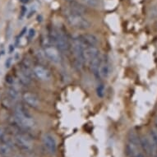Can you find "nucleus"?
Wrapping results in <instances>:
<instances>
[{"label":"nucleus","mask_w":157,"mask_h":157,"mask_svg":"<svg viewBox=\"0 0 157 157\" xmlns=\"http://www.w3.org/2000/svg\"><path fill=\"white\" fill-rule=\"evenodd\" d=\"M14 120L18 126L23 128H31L35 126V120L25 106L19 105L15 107Z\"/></svg>","instance_id":"obj_1"},{"label":"nucleus","mask_w":157,"mask_h":157,"mask_svg":"<svg viewBox=\"0 0 157 157\" xmlns=\"http://www.w3.org/2000/svg\"><path fill=\"white\" fill-rule=\"evenodd\" d=\"M65 16H66V20H67L68 25L75 29L81 30V31H86L90 28L91 26L90 21L84 17V16L75 14V13H72L69 9L65 13Z\"/></svg>","instance_id":"obj_2"},{"label":"nucleus","mask_w":157,"mask_h":157,"mask_svg":"<svg viewBox=\"0 0 157 157\" xmlns=\"http://www.w3.org/2000/svg\"><path fill=\"white\" fill-rule=\"evenodd\" d=\"M72 47L77 64L79 66H82L83 64L86 63L85 58L86 46L83 44V43L78 36L72 39Z\"/></svg>","instance_id":"obj_3"},{"label":"nucleus","mask_w":157,"mask_h":157,"mask_svg":"<svg viewBox=\"0 0 157 157\" xmlns=\"http://www.w3.org/2000/svg\"><path fill=\"white\" fill-rule=\"evenodd\" d=\"M51 39L57 48L63 53H67L69 48L67 39L63 32L59 29H55L52 31Z\"/></svg>","instance_id":"obj_4"},{"label":"nucleus","mask_w":157,"mask_h":157,"mask_svg":"<svg viewBox=\"0 0 157 157\" xmlns=\"http://www.w3.org/2000/svg\"><path fill=\"white\" fill-rule=\"evenodd\" d=\"M140 146L139 138L134 132H130L128 136V142L126 146L127 155L129 156H134L138 153V147Z\"/></svg>","instance_id":"obj_5"},{"label":"nucleus","mask_w":157,"mask_h":157,"mask_svg":"<svg viewBox=\"0 0 157 157\" xmlns=\"http://www.w3.org/2000/svg\"><path fill=\"white\" fill-rule=\"evenodd\" d=\"M43 145L49 154L54 155L57 153V142L53 135L45 133L43 136Z\"/></svg>","instance_id":"obj_6"},{"label":"nucleus","mask_w":157,"mask_h":157,"mask_svg":"<svg viewBox=\"0 0 157 157\" xmlns=\"http://www.w3.org/2000/svg\"><path fill=\"white\" fill-rule=\"evenodd\" d=\"M140 146L144 151L145 153L148 155H153L155 152L156 147L153 144V142L151 141V139L147 138L146 136H142L139 138Z\"/></svg>","instance_id":"obj_7"},{"label":"nucleus","mask_w":157,"mask_h":157,"mask_svg":"<svg viewBox=\"0 0 157 157\" xmlns=\"http://www.w3.org/2000/svg\"><path fill=\"white\" fill-rule=\"evenodd\" d=\"M22 100H23L24 103L31 108H38L40 105V99L34 93L25 92L22 95Z\"/></svg>","instance_id":"obj_8"},{"label":"nucleus","mask_w":157,"mask_h":157,"mask_svg":"<svg viewBox=\"0 0 157 157\" xmlns=\"http://www.w3.org/2000/svg\"><path fill=\"white\" fill-rule=\"evenodd\" d=\"M83 44L86 47L89 46H94L96 47L97 44H99V39L95 35L90 33H85L83 35H81L80 36H78Z\"/></svg>","instance_id":"obj_9"},{"label":"nucleus","mask_w":157,"mask_h":157,"mask_svg":"<svg viewBox=\"0 0 157 157\" xmlns=\"http://www.w3.org/2000/svg\"><path fill=\"white\" fill-rule=\"evenodd\" d=\"M44 54L47 59L54 63H58L60 61L59 52L54 46H47L44 49Z\"/></svg>","instance_id":"obj_10"},{"label":"nucleus","mask_w":157,"mask_h":157,"mask_svg":"<svg viewBox=\"0 0 157 157\" xmlns=\"http://www.w3.org/2000/svg\"><path fill=\"white\" fill-rule=\"evenodd\" d=\"M33 73L39 80L44 81V82L50 80V73L45 67H42V66L34 67Z\"/></svg>","instance_id":"obj_11"},{"label":"nucleus","mask_w":157,"mask_h":157,"mask_svg":"<svg viewBox=\"0 0 157 157\" xmlns=\"http://www.w3.org/2000/svg\"><path fill=\"white\" fill-rule=\"evenodd\" d=\"M69 10L72 12V13H75V14H78V15L84 16L85 14H86L88 12L87 8L86 7L84 4H82V3H78V2H76V1H71L69 6Z\"/></svg>","instance_id":"obj_12"},{"label":"nucleus","mask_w":157,"mask_h":157,"mask_svg":"<svg viewBox=\"0 0 157 157\" xmlns=\"http://www.w3.org/2000/svg\"><path fill=\"white\" fill-rule=\"evenodd\" d=\"M16 142H17V144L19 146V147H21V149L29 151L32 148V142H31V139L25 135H22V134L17 135L16 136Z\"/></svg>","instance_id":"obj_13"},{"label":"nucleus","mask_w":157,"mask_h":157,"mask_svg":"<svg viewBox=\"0 0 157 157\" xmlns=\"http://www.w3.org/2000/svg\"><path fill=\"white\" fill-rule=\"evenodd\" d=\"M100 55V51L97 49V47L89 46L86 47L85 49V58L86 63H90L93 59H95V58H97Z\"/></svg>","instance_id":"obj_14"},{"label":"nucleus","mask_w":157,"mask_h":157,"mask_svg":"<svg viewBox=\"0 0 157 157\" xmlns=\"http://www.w3.org/2000/svg\"><path fill=\"white\" fill-rule=\"evenodd\" d=\"M99 73H100V77L102 78H108L109 77L111 73V67L108 60H101L100 68H99Z\"/></svg>","instance_id":"obj_15"},{"label":"nucleus","mask_w":157,"mask_h":157,"mask_svg":"<svg viewBox=\"0 0 157 157\" xmlns=\"http://www.w3.org/2000/svg\"><path fill=\"white\" fill-rule=\"evenodd\" d=\"M16 78L17 79L20 83H21V85L23 86H29L31 84V77H29L25 73V72L22 71V70L19 67V69L16 72L15 74Z\"/></svg>","instance_id":"obj_16"},{"label":"nucleus","mask_w":157,"mask_h":157,"mask_svg":"<svg viewBox=\"0 0 157 157\" xmlns=\"http://www.w3.org/2000/svg\"><path fill=\"white\" fill-rule=\"evenodd\" d=\"M6 95L11 101L14 102L17 101L19 98V91L11 86H8V88L6 89Z\"/></svg>","instance_id":"obj_17"},{"label":"nucleus","mask_w":157,"mask_h":157,"mask_svg":"<svg viewBox=\"0 0 157 157\" xmlns=\"http://www.w3.org/2000/svg\"><path fill=\"white\" fill-rule=\"evenodd\" d=\"M81 2L82 4L90 8H99V6L101 5L100 0H81Z\"/></svg>","instance_id":"obj_18"},{"label":"nucleus","mask_w":157,"mask_h":157,"mask_svg":"<svg viewBox=\"0 0 157 157\" xmlns=\"http://www.w3.org/2000/svg\"><path fill=\"white\" fill-rule=\"evenodd\" d=\"M95 92H96V95L98 97L102 98L105 96V85L103 83H99L96 86V89H95Z\"/></svg>","instance_id":"obj_19"},{"label":"nucleus","mask_w":157,"mask_h":157,"mask_svg":"<svg viewBox=\"0 0 157 157\" xmlns=\"http://www.w3.org/2000/svg\"><path fill=\"white\" fill-rule=\"evenodd\" d=\"M150 136H151V141L157 147V132L155 131H154V130H152L150 132Z\"/></svg>","instance_id":"obj_20"},{"label":"nucleus","mask_w":157,"mask_h":157,"mask_svg":"<svg viewBox=\"0 0 157 157\" xmlns=\"http://www.w3.org/2000/svg\"><path fill=\"white\" fill-rule=\"evenodd\" d=\"M35 36H36V30L34 28L29 29L28 31H27V33H26V36H27V39H28L29 40H32L35 37Z\"/></svg>","instance_id":"obj_21"},{"label":"nucleus","mask_w":157,"mask_h":157,"mask_svg":"<svg viewBox=\"0 0 157 157\" xmlns=\"http://www.w3.org/2000/svg\"><path fill=\"white\" fill-rule=\"evenodd\" d=\"M12 63H13V58H12V57H9V58H8V59H6L4 66H5L6 68H9V67L12 66Z\"/></svg>","instance_id":"obj_22"},{"label":"nucleus","mask_w":157,"mask_h":157,"mask_svg":"<svg viewBox=\"0 0 157 157\" xmlns=\"http://www.w3.org/2000/svg\"><path fill=\"white\" fill-rule=\"evenodd\" d=\"M26 33H27V28H26V27H24V28L22 29V30H21V34L19 35V37L21 38V37H22V36H23L24 35H26Z\"/></svg>","instance_id":"obj_23"},{"label":"nucleus","mask_w":157,"mask_h":157,"mask_svg":"<svg viewBox=\"0 0 157 157\" xmlns=\"http://www.w3.org/2000/svg\"><path fill=\"white\" fill-rule=\"evenodd\" d=\"M15 45L13 44H11L10 45H9V47H8V51H9V53L10 54H12V53H13L14 52V49H15Z\"/></svg>","instance_id":"obj_24"},{"label":"nucleus","mask_w":157,"mask_h":157,"mask_svg":"<svg viewBox=\"0 0 157 157\" xmlns=\"http://www.w3.org/2000/svg\"><path fill=\"white\" fill-rule=\"evenodd\" d=\"M26 11H27V10H26V8L23 6V8H21V17H23L24 16H25V14L26 13Z\"/></svg>","instance_id":"obj_25"},{"label":"nucleus","mask_w":157,"mask_h":157,"mask_svg":"<svg viewBox=\"0 0 157 157\" xmlns=\"http://www.w3.org/2000/svg\"><path fill=\"white\" fill-rule=\"evenodd\" d=\"M132 157H145V156L143 155V154H142V153H137V154H136L134 156Z\"/></svg>","instance_id":"obj_26"},{"label":"nucleus","mask_w":157,"mask_h":157,"mask_svg":"<svg viewBox=\"0 0 157 157\" xmlns=\"http://www.w3.org/2000/svg\"><path fill=\"white\" fill-rule=\"evenodd\" d=\"M30 0H20V2L22 3H27Z\"/></svg>","instance_id":"obj_27"},{"label":"nucleus","mask_w":157,"mask_h":157,"mask_svg":"<svg viewBox=\"0 0 157 157\" xmlns=\"http://www.w3.org/2000/svg\"><path fill=\"white\" fill-rule=\"evenodd\" d=\"M155 128H157V117L155 118Z\"/></svg>","instance_id":"obj_28"},{"label":"nucleus","mask_w":157,"mask_h":157,"mask_svg":"<svg viewBox=\"0 0 157 157\" xmlns=\"http://www.w3.org/2000/svg\"><path fill=\"white\" fill-rule=\"evenodd\" d=\"M2 133H3V132H2V130H1V128H0V137H1V135H2Z\"/></svg>","instance_id":"obj_29"},{"label":"nucleus","mask_w":157,"mask_h":157,"mask_svg":"<svg viewBox=\"0 0 157 157\" xmlns=\"http://www.w3.org/2000/svg\"><path fill=\"white\" fill-rule=\"evenodd\" d=\"M67 1H70V2H71V1H73V0H67Z\"/></svg>","instance_id":"obj_30"}]
</instances>
